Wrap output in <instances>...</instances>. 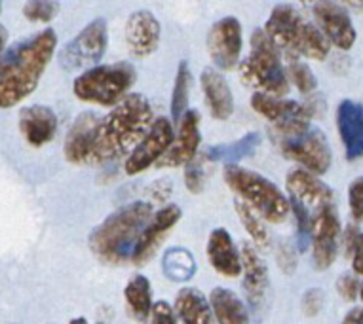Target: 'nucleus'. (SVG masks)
Wrapping results in <instances>:
<instances>
[{"instance_id": "obj_1", "label": "nucleus", "mask_w": 363, "mask_h": 324, "mask_svg": "<svg viewBox=\"0 0 363 324\" xmlns=\"http://www.w3.org/2000/svg\"><path fill=\"white\" fill-rule=\"evenodd\" d=\"M57 47L54 29H44L10 47L0 61V108H12L36 89Z\"/></svg>"}, {"instance_id": "obj_2", "label": "nucleus", "mask_w": 363, "mask_h": 324, "mask_svg": "<svg viewBox=\"0 0 363 324\" xmlns=\"http://www.w3.org/2000/svg\"><path fill=\"white\" fill-rule=\"evenodd\" d=\"M155 122L152 106L141 93L125 95L113 110L99 120L91 163H107L130 154Z\"/></svg>"}, {"instance_id": "obj_3", "label": "nucleus", "mask_w": 363, "mask_h": 324, "mask_svg": "<svg viewBox=\"0 0 363 324\" xmlns=\"http://www.w3.org/2000/svg\"><path fill=\"white\" fill-rule=\"evenodd\" d=\"M150 219L152 205L147 201H135L122 207L91 231L89 248L97 258L108 264L125 262L131 258L135 243Z\"/></svg>"}, {"instance_id": "obj_4", "label": "nucleus", "mask_w": 363, "mask_h": 324, "mask_svg": "<svg viewBox=\"0 0 363 324\" xmlns=\"http://www.w3.org/2000/svg\"><path fill=\"white\" fill-rule=\"evenodd\" d=\"M262 30L281 52L291 53L293 57L323 61L331 52V44L322 30L291 4L272 8Z\"/></svg>"}, {"instance_id": "obj_5", "label": "nucleus", "mask_w": 363, "mask_h": 324, "mask_svg": "<svg viewBox=\"0 0 363 324\" xmlns=\"http://www.w3.org/2000/svg\"><path fill=\"white\" fill-rule=\"evenodd\" d=\"M240 80L257 93L284 97L289 91L287 69L281 61V50L270 40L262 29L251 35V52L240 63Z\"/></svg>"}, {"instance_id": "obj_6", "label": "nucleus", "mask_w": 363, "mask_h": 324, "mask_svg": "<svg viewBox=\"0 0 363 324\" xmlns=\"http://www.w3.org/2000/svg\"><path fill=\"white\" fill-rule=\"evenodd\" d=\"M223 177L242 201L259 212L267 222L280 224L291 212V201L287 199L286 194L272 180L259 173L244 169L236 163H226Z\"/></svg>"}, {"instance_id": "obj_7", "label": "nucleus", "mask_w": 363, "mask_h": 324, "mask_svg": "<svg viewBox=\"0 0 363 324\" xmlns=\"http://www.w3.org/2000/svg\"><path fill=\"white\" fill-rule=\"evenodd\" d=\"M135 69L130 63L97 65L84 71L72 83V91L84 103L99 106H116L130 95L135 83Z\"/></svg>"}, {"instance_id": "obj_8", "label": "nucleus", "mask_w": 363, "mask_h": 324, "mask_svg": "<svg viewBox=\"0 0 363 324\" xmlns=\"http://www.w3.org/2000/svg\"><path fill=\"white\" fill-rule=\"evenodd\" d=\"M108 46V27L105 19H94L72 40L63 46L60 53V65L63 71L77 72L97 66Z\"/></svg>"}, {"instance_id": "obj_9", "label": "nucleus", "mask_w": 363, "mask_h": 324, "mask_svg": "<svg viewBox=\"0 0 363 324\" xmlns=\"http://www.w3.org/2000/svg\"><path fill=\"white\" fill-rule=\"evenodd\" d=\"M278 139H280L281 154L287 159L297 161L298 166H303V169L314 173L318 177L329 171L333 152L323 131L308 127L297 135L278 137Z\"/></svg>"}, {"instance_id": "obj_10", "label": "nucleus", "mask_w": 363, "mask_h": 324, "mask_svg": "<svg viewBox=\"0 0 363 324\" xmlns=\"http://www.w3.org/2000/svg\"><path fill=\"white\" fill-rule=\"evenodd\" d=\"M251 108L259 116L267 118L274 124L278 137L297 135L301 131L308 129L312 120V108L308 105L287 100L284 97H272L267 93H253Z\"/></svg>"}, {"instance_id": "obj_11", "label": "nucleus", "mask_w": 363, "mask_h": 324, "mask_svg": "<svg viewBox=\"0 0 363 324\" xmlns=\"http://www.w3.org/2000/svg\"><path fill=\"white\" fill-rule=\"evenodd\" d=\"M340 220L333 203L318 209L310 219V243L315 270H328L339 253Z\"/></svg>"}, {"instance_id": "obj_12", "label": "nucleus", "mask_w": 363, "mask_h": 324, "mask_svg": "<svg viewBox=\"0 0 363 324\" xmlns=\"http://www.w3.org/2000/svg\"><path fill=\"white\" fill-rule=\"evenodd\" d=\"M173 139H175V131H173L172 120L156 118L150 125V129L145 133L143 139L138 142V146L131 150L125 159V175L133 177V175L147 171L150 166L158 163L164 158V154L169 150Z\"/></svg>"}, {"instance_id": "obj_13", "label": "nucleus", "mask_w": 363, "mask_h": 324, "mask_svg": "<svg viewBox=\"0 0 363 324\" xmlns=\"http://www.w3.org/2000/svg\"><path fill=\"white\" fill-rule=\"evenodd\" d=\"M242 47H244V35L238 19L228 16L211 25L208 33V52L219 71H233L240 65Z\"/></svg>"}, {"instance_id": "obj_14", "label": "nucleus", "mask_w": 363, "mask_h": 324, "mask_svg": "<svg viewBox=\"0 0 363 324\" xmlns=\"http://www.w3.org/2000/svg\"><path fill=\"white\" fill-rule=\"evenodd\" d=\"M314 19L315 27L337 50L348 52L356 44L357 33L354 23L346 8L337 0H318L314 4Z\"/></svg>"}, {"instance_id": "obj_15", "label": "nucleus", "mask_w": 363, "mask_h": 324, "mask_svg": "<svg viewBox=\"0 0 363 324\" xmlns=\"http://www.w3.org/2000/svg\"><path fill=\"white\" fill-rule=\"evenodd\" d=\"M286 188L289 192V201L304 207L310 214L333 203V190L318 175L306 169H293L287 173Z\"/></svg>"}, {"instance_id": "obj_16", "label": "nucleus", "mask_w": 363, "mask_h": 324, "mask_svg": "<svg viewBox=\"0 0 363 324\" xmlns=\"http://www.w3.org/2000/svg\"><path fill=\"white\" fill-rule=\"evenodd\" d=\"M202 142L200 135V114L189 108L183 118L179 120V131L173 139L172 146L164 154V158L156 163L158 167H181L196 158L198 148Z\"/></svg>"}, {"instance_id": "obj_17", "label": "nucleus", "mask_w": 363, "mask_h": 324, "mask_svg": "<svg viewBox=\"0 0 363 324\" xmlns=\"http://www.w3.org/2000/svg\"><path fill=\"white\" fill-rule=\"evenodd\" d=\"M160 36V21L149 10H138L125 21V44L131 55L138 59H145L158 50Z\"/></svg>"}, {"instance_id": "obj_18", "label": "nucleus", "mask_w": 363, "mask_h": 324, "mask_svg": "<svg viewBox=\"0 0 363 324\" xmlns=\"http://www.w3.org/2000/svg\"><path fill=\"white\" fill-rule=\"evenodd\" d=\"M181 219V209L177 205H166L162 207L160 211L152 214L149 224L145 226L141 236H139L131 260L138 265L147 264L152 256H155L156 248L162 243V239L167 236V231L172 230L173 226L177 224Z\"/></svg>"}, {"instance_id": "obj_19", "label": "nucleus", "mask_w": 363, "mask_h": 324, "mask_svg": "<svg viewBox=\"0 0 363 324\" xmlns=\"http://www.w3.org/2000/svg\"><path fill=\"white\" fill-rule=\"evenodd\" d=\"M337 129L346 158L354 161L363 156V105L356 100H340L337 108Z\"/></svg>"}, {"instance_id": "obj_20", "label": "nucleus", "mask_w": 363, "mask_h": 324, "mask_svg": "<svg viewBox=\"0 0 363 324\" xmlns=\"http://www.w3.org/2000/svg\"><path fill=\"white\" fill-rule=\"evenodd\" d=\"M242 272H244V290L251 307L259 311L267 300L268 292V270L262 262L261 254L257 253L253 243H244L242 247Z\"/></svg>"}, {"instance_id": "obj_21", "label": "nucleus", "mask_w": 363, "mask_h": 324, "mask_svg": "<svg viewBox=\"0 0 363 324\" xmlns=\"http://www.w3.org/2000/svg\"><path fill=\"white\" fill-rule=\"evenodd\" d=\"M19 131L30 146L40 148L57 133V116L50 106H25L19 112Z\"/></svg>"}, {"instance_id": "obj_22", "label": "nucleus", "mask_w": 363, "mask_h": 324, "mask_svg": "<svg viewBox=\"0 0 363 324\" xmlns=\"http://www.w3.org/2000/svg\"><path fill=\"white\" fill-rule=\"evenodd\" d=\"M99 120L101 118H97L94 112H82L74 120L65 139L67 161L77 166L91 163V150H94V139H96Z\"/></svg>"}, {"instance_id": "obj_23", "label": "nucleus", "mask_w": 363, "mask_h": 324, "mask_svg": "<svg viewBox=\"0 0 363 324\" xmlns=\"http://www.w3.org/2000/svg\"><path fill=\"white\" fill-rule=\"evenodd\" d=\"M208 260L223 277L236 279L242 275V256L234 239L225 228H217L208 237Z\"/></svg>"}, {"instance_id": "obj_24", "label": "nucleus", "mask_w": 363, "mask_h": 324, "mask_svg": "<svg viewBox=\"0 0 363 324\" xmlns=\"http://www.w3.org/2000/svg\"><path fill=\"white\" fill-rule=\"evenodd\" d=\"M200 83H202L209 114L219 122L230 118L234 112V95L226 78L215 69H206L200 76Z\"/></svg>"}, {"instance_id": "obj_25", "label": "nucleus", "mask_w": 363, "mask_h": 324, "mask_svg": "<svg viewBox=\"0 0 363 324\" xmlns=\"http://www.w3.org/2000/svg\"><path fill=\"white\" fill-rule=\"evenodd\" d=\"M209 306L217 324H250V313L236 292L223 287L211 290Z\"/></svg>"}, {"instance_id": "obj_26", "label": "nucleus", "mask_w": 363, "mask_h": 324, "mask_svg": "<svg viewBox=\"0 0 363 324\" xmlns=\"http://www.w3.org/2000/svg\"><path fill=\"white\" fill-rule=\"evenodd\" d=\"M175 313L183 324H215L209 300L198 289H183L175 298Z\"/></svg>"}, {"instance_id": "obj_27", "label": "nucleus", "mask_w": 363, "mask_h": 324, "mask_svg": "<svg viewBox=\"0 0 363 324\" xmlns=\"http://www.w3.org/2000/svg\"><path fill=\"white\" fill-rule=\"evenodd\" d=\"M124 300L133 317L145 323L152 311V287L143 275L133 277L124 289Z\"/></svg>"}, {"instance_id": "obj_28", "label": "nucleus", "mask_w": 363, "mask_h": 324, "mask_svg": "<svg viewBox=\"0 0 363 324\" xmlns=\"http://www.w3.org/2000/svg\"><path fill=\"white\" fill-rule=\"evenodd\" d=\"M261 144V137L257 133H247L242 137L240 141L233 142V144H220V146L209 148L206 154V159L209 161H226V163H234L242 158H247L255 152V148Z\"/></svg>"}, {"instance_id": "obj_29", "label": "nucleus", "mask_w": 363, "mask_h": 324, "mask_svg": "<svg viewBox=\"0 0 363 324\" xmlns=\"http://www.w3.org/2000/svg\"><path fill=\"white\" fill-rule=\"evenodd\" d=\"M236 212H238L240 222L244 226V230L250 233L251 241L257 248H267L270 245V233H268L267 226L262 222V219H259L261 214L257 211H253L245 201L236 199Z\"/></svg>"}, {"instance_id": "obj_30", "label": "nucleus", "mask_w": 363, "mask_h": 324, "mask_svg": "<svg viewBox=\"0 0 363 324\" xmlns=\"http://www.w3.org/2000/svg\"><path fill=\"white\" fill-rule=\"evenodd\" d=\"M196 272L194 258L185 248H169L164 254V273L172 281H189Z\"/></svg>"}, {"instance_id": "obj_31", "label": "nucleus", "mask_w": 363, "mask_h": 324, "mask_svg": "<svg viewBox=\"0 0 363 324\" xmlns=\"http://www.w3.org/2000/svg\"><path fill=\"white\" fill-rule=\"evenodd\" d=\"M191 71L186 63H181L177 69V76H175V83H173L172 93V118L181 120L183 114L189 110V95H191Z\"/></svg>"}, {"instance_id": "obj_32", "label": "nucleus", "mask_w": 363, "mask_h": 324, "mask_svg": "<svg viewBox=\"0 0 363 324\" xmlns=\"http://www.w3.org/2000/svg\"><path fill=\"white\" fill-rule=\"evenodd\" d=\"M287 78L295 83V88L303 95L312 93L318 88V80H315L312 69L303 61H298V57H293L287 63Z\"/></svg>"}, {"instance_id": "obj_33", "label": "nucleus", "mask_w": 363, "mask_h": 324, "mask_svg": "<svg viewBox=\"0 0 363 324\" xmlns=\"http://www.w3.org/2000/svg\"><path fill=\"white\" fill-rule=\"evenodd\" d=\"M60 13V4L55 0H27L23 16L33 23H48Z\"/></svg>"}, {"instance_id": "obj_34", "label": "nucleus", "mask_w": 363, "mask_h": 324, "mask_svg": "<svg viewBox=\"0 0 363 324\" xmlns=\"http://www.w3.org/2000/svg\"><path fill=\"white\" fill-rule=\"evenodd\" d=\"M345 243L348 254H352V270L356 275H363V233L356 228H348Z\"/></svg>"}, {"instance_id": "obj_35", "label": "nucleus", "mask_w": 363, "mask_h": 324, "mask_svg": "<svg viewBox=\"0 0 363 324\" xmlns=\"http://www.w3.org/2000/svg\"><path fill=\"white\" fill-rule=\"evenodd\" d=\"M206 178H208V173H206V167H203V159L194 158L186 163L185 184L192 194L202 192L203 186H206Z\"/></svg>"}, {"instance_id": "obj_36", "label": "nucleus", "mask_w": 363, "mask_h": 324, "mask_svg": "<svg viewBox=\"0 0 363 324\" xmlns=\"http://www.w3.org/2000/svg\"><path fill=\"white\" fill-rule=\"evenodd\" d=\"M348 205H350L352 219L356 222L363 220V177H357L348 186Z\"/></svg>"}, {"instance_id": "obj_37", "label": "nucleus", "mask_w": 363, "mask_h": 324, "mask_svg": "<svg viewBox=\"0 0 363 324\" xmlns=\"http://www.w3.org/2000/svg\"><path fill=\"white\" fill-rule=\"evenodd\" d=\"M150 323L177 324V313H175V309L167 301H156V303H152V311H150Z\"/></svg>"}, {"instance_id": "obj_38", "label": "nucleus", "mask_w": 363, "mask_h": 324, "mask_svg": "<svg viewBox=\"0 0 363 324\" xmlns=\"http://www.w3.org/2000/svg\"><path fill=\"white\" fill-rule=\"evenodd\" d=\"M337 290H339L340 298H345L346 301H354L359 296V281L356 279V275L345 273L337 281Z\"/></svg>"}, {"instance_id": "obj_39", "label": "nucleus", "mask_w": 363, "mask_h": 324, "mask_svg": "<svg viewBox=\"0 0 363 324\" xmlns=\"http://www.w3.org/2000/svg\"><path fill=\"white\" fill-rule=\"evenodd\" d=\"M323 292L320 289H310L303 298V309L306 315H318L322 311Z\"/></svg>"}, {"instance_id": "obj_40", "label": "nucleus", "mask_w": 363, "mask_h": 324, "mask_svg": "<svg viewBox=\"0 0 363 324\" xmlns=\"http://www.w3.org/2000/svg\"><path fill=\"white\" fill-rule=\"evenodd\" d=\"M278 264L286 273L295 272V253H293L291 247H287L286 243H281L280 248H278Z\"/></svg>"}, {"instance_id": "obj_41", "label": "nucleus", "mask_w": 363, "mask_h": 324, "mask_svg": "<svg viewBox=\"0 0 363 324\" xmlns=\"http://www.w3.org/2000/svg\"><path fill=\"white\" fill-rule=\"evenodd\" d=\"M150 195H152V199L155 201H160V203H164V201L172 195L173 192V184L172 180H158V183H155L152 186H150Z\"/></svg>"}, {"instance_id": "obj_42", "label": "nucleus", "mask_w": 363, "mask_h": 324, "mask_svg": "<svg viewBox=\"0 0 363 324\" xmlns=\"http://www.w3.org/2000/svg\"><path fill=\"white\" fill-rule=\"evenodd\" d=\"M362 315L363 309H352L350 313H346L342 324H362Z\"/></svg>"}, {"instance_id": "obj_43", "label": "nucleus", "mask_w": 363, "mask_h": 324, "mask_svg": "<svg viewBox=\"0 0 363 324\" xmlns=\"http://www.w3.org/2000/svg\"><path fill=\"white\" fill-rule=\"evenodd\" d=\"M6 44H8V33L6 29L0 25V61H2L4 53H6Z\"/></svg>"}, {"instance_id": "obj_44", "label": "nucleus", "mask_w": 363, "mask_h": 324, "mask_svg": "<svg viewBox=\"0 0 363 324\" xmlns=\"http://www.w3.org/2000/svg\"><path fill=\"white\" fill-rule=\"evenodd\" d=\"M340 4H346V6L352 8H363V0H337Z\"/></svg>"}, {"instance_id": "obj_45", "label": "nucleus", "mask_w": 363, "mask_h": 324, "mask_svg": "<svg viewBox=\"0 0 363 324\" xmlns=\"http://www.w3.org/2000/svg\"><path fill=\"white\" fill-rule=\"evenodd\" d=\"M69 324H88V320H86L84 317H78V318H72Z\"/></svg>"}, {"instance_id": "obj_46", "label": "nucleus", "mask_w": 363, "mask_h": 324, "mask_svg": "<svg viewBox=\"0 0 363 324\" xmlns=\"http://www.w3.org/2000/svg\"><path fill=\"white\" fill-rule=\"evenodd\" d=\"M301 2H303V4H312V6H314L318 0H301Z\"/></svg>"}, {"instance_id": "obj_47", "label": "nucleus", "mask_w": 363, "mask_h": 324, "mask_svg": "<svg viewBox=\"0 0 363 324\" xmlns=\"http://www.w3.org/2000/svg\"><path fill=\"white\" fill-rule=\"evenodd\" d=\"M359 298H362V301H363V281L359 283Z\"/></svg>"}, {"instance_id": "obj_48", "label": "nucleus", "mask_w": 363, "mask_h": 324, "mask_svg": "<svg viewBox=\"0 0 363 324\" xmlns=\"http://www.w3.org/2000/svg\"><path fill=\"white\" fill-rule=\"evenodd\" d=\"M0 8H2V0H0Z\"/></svg>"}, {"instance_id": "obj_49", "label": "nucleus", "mask_w": 363, "mask_h": 324, "mask_svg": "<svg viewBox=\"0 0 363 324\" xmlns=\"http://www.w3.org/2000/svg\"><path fill=\"white\" fill-rule=\"evenodd\" d=\"M362 324H363V315H362Z\"/></svg>"}]
</instances>
